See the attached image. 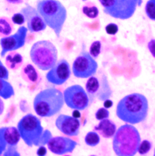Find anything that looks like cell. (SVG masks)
I'll list each match as a JSON object with an SVG mask.
<instances>
[{"instance_id":"8fae6325","label":"cell","mask_w":155,"mask_h":156,"mask_svg":"<svg viewBox=\"0 0 155 156\" xmlns=\"http://www.w3.org/2000/svg\"><path fill=\"white\" fill-rule=\"evenodd\" d=\"M71 76V66L66 59L60 60L46 74L47 81L55 85L64 84Z\"/></svg>"},{"instance_id":"44dd1931","label":"cell","mask_w":155,"mask_h":156,"mask_svg":"<svg viewBox=\"0 0 155 156\" xmlns=\"http://www.w3.org/2000/svg\"><path fill=\"white\" fill-rule=\"evenodd\" d=\"M99 89V81L98 78L91 76L88 79L85 84L86 92L88 96L89 100L94 97Z\"/></svg>"},{"instance_id":"484cf974","label":"cell","mask_w":155,"mask_h":156,"mask_svg":"<svg viewBox=\"0 0 155 156\" xmlns=\"http://www.w3.org/2000/svg\"><path fill=\"white\" fill-rule=\"evenodd\" d=\"M101 51V43L99 41H95L91 43L89 49L90 54L94 58H97Z\"/></svg>"},{"instance_id":"74e56055","label":"cell","mask_w":155,"mask_h":156,"mask_svg":"<svg viewBox=\"0 0 155 156\" xmlns=\"http://www.w3.org/2000/svg\"><path fill=\"white\" fill-rule=\"evenodd\" d=\"M4 103L2 100V98L0 97V115L2 114L4 111Z\"/></svg>"},{"instance_id":"277c9868","label":"cell","mask_w":155,"mask_h":156,"mask_svg":"<svg viewBox=\"0 0 155 156\" xmlns=\"http://www.w3.org/2000/svg\"><path fill=\"white\" fill-rule=\"evenodd\" d=\"M64 105L63 93L51 87L40 91L33 103L36 114L41 117H51L58 114Z\"/></svg>"},{"instance_id":"52a82bcc","label":"cell","mask_w":155,"mask_h":156,"mask_svg":"<svg viewBox=\"0 0 155 156\" xmlns=\"http://www.w3.org/2000/svg\"><path fill=\"white\" fill-rule=\"evenodd\" d=\"M104 13L116 19L126 20L135 14L143 0H99Z\"/></svg>"},{"instance_id":"7a4b0ae2","label":"cell","mask_w":155,"mask_h":156,"mask_svg":"<svg viewBox=\"0 0 155 156\" xmlns=\"http://www.w3.org/2000/svg\"><path fill=\"white\" fill-rule=\"evenodd\" d=\"M141 142L140 134L133 125L126 123L116 129L113 137V150L118 156H133Z\"/></svg>"},{"instance_id":"7c38bea8","label":"cell","mask_w":155,"mask_h":156,"mask_svg":"<svg viewBox=\"0 0 155 156\" xmlns=\"http://www.w3.org/2000/svg\"><path fill=\"white\" fill-rule=\"evenodd\" d=\"M20 12L24 15L25 22L27 23V29L30 33L41 32L46 29L47 25L43 18L33 6L26 3Z\"/></svg>"},{"instance_id":"4316f807","label":"cell","mask_w":155,"mask_h":156,"mask_svg":"<svg viewBox=\"0 0 155 156\" xmlns=\"http://www.w3.org/2000/svg\"><path fill=\"white\" fill-rule=\"evenodd\" d=\"M95 118L98 120H101L109 117L110 112L105 108H101L95 112Z\"/></svg>"},{"instance_id":"f546056e","label":"cell","mask_w":155,"mask_h":156,"mask_svg":"<svg viewBox=\"0 0 155 156\" xmlns=\"http://www.w3.org/2000/svg\"><path fill=\"white\" fill-rule=\"evenodd\" d=\"M9 77V73L7 68L4 66L0 60V78L8 80Z\"/></svg>"},{"instance_id":"3957f363","label":"cell","mask_w":155,"mask_h":156,"mask_svg":"<svg viewBox=\"0 0 155 156\" xmlns=\"http://www.w3.org/2000/svg\"><path fill=\"white\" fill-rule=\"evenodd\" d=\"M36 9L47 26L60 38L67 17L65 6L58 0H38Z\"/></svg>"},{"instance_id":"ffe728a7","label":"cell","mask_w":155,"mask_h":156,"mask_svg":"<svg viewBox=\"0 0 155 156\" xmlns=\"http://www.w3.org/2000/svg\"><path fill=\"white\" fill-rule=\"evenodd\" d=\"M15 95V90L12 85L7 80L0 78V97L7 100Z\"/></svg>"},{"instance_id":"cb8c5ba5","label":"cell","mask_w":155,"mask_h":156,"mask_svg":"<svg viewBox=\"0 0 155 156\" xmlns=\"http://www.w3.org/2000/svg\"><path fill=\"white\" fill-rule=\"evenodd\" d=\"M145 11L149 19L155 21V0H148L146 4Z\"/></svg>"},{"instance_id":"d6a6232c","label":"cell","mask_w":155,"mask_h":156,"mask_svg":"<svg viewBox=\"0 0 155 156\" xmlns=\"http://www.w3.org/2000/svg\"><path fill=\"white\" fill-rule=\"evenodd\" d=\"M155 40L152 39L148 43V44H147V48H148L150 52L151 53V54L153 57V58H155Z\"/></svg>"},{"instance_id":"7402d4cb","label":"cell","mask_w":155,"mask_h":156,"mask_svg":"<svg viewBox=\"0 0 155 156\" xmlns=\"http://www.w3.org/2000/svg\"><path fill=\"white\" fill-rule=\"evenodd\" d=\"M84 141L87 145L91 147H95L99 144L100 137L96 132L90 131L86 134Z\"/></svg>"},{"instance_id":"f35d334b","label":"cell","mask_w":155,"mask_h":156,"mask_svg":"<svg viewBox=\"0 0 155 156\" xmlns=\"http://www.w3.org/2000/svg\"><path fill=\"white\" fill-rule=\"evenodd\" d=\"M83 1H87V0H82Z\"/></svg>"},{"instance_id":"e575fe53","label":"cell","mask_w":155,"mask_h":156,"mask_svg":"<svg viewBox=\"0 0 155 156\" xmlns=\"http://www.w3.org/2000/svg\"><path fill=\"white\" fill-rule=\"evenodd\" d=\"M113 102L110 100H105L104 102V106L106 109L110 108L111 107L113 106Z\"/></svg>"},{"instance_id":"30bf717a","label":"cell","mask_w":155,"mask_h":156,"mask_svg":"<svg viewBox=\"0 0 155 156\" xmlns=\"http://www.w3.org/2000/svg\"><path fill=\"white\" fill-rule=\"evenodd\" d=\"M28 30L24 26H20L13 35L2 37L0 39L1 51L0 55L4 58L5 55L11 51H14L22 48L26 41Z\"/></svg>"},{"instance_id":"d4e9b609","label":"cell","mask_w":155,"mask_h":156,"mask_svg":"<svg viewBox=\"0 0 155 156\" xmlns=\"http://www.w3.org/2000/svg\"><path fill=\"white\" fill-rule=\"evenodd\" d=\"M152 144L148 140H144L143 141L141 142L138 149V153L141 155H145L147 154L152 149Z\"/></svg>"},{"instance_id":"9a60e30c","label":"cell","mask_w":155,"mask_h":156,"mask_svg":"<svg viewBox=\"0 0 155 156\" xmlns=\"http://www.w3.org/2000/svg\"><path fill=\"white\" fill-rule=\"evenodd\" d=\"M100 121L99 124L94 127V131L105 139L113 137L117 129L116 124L108 118Z\"/></svg>"},{"instance_id":"4dcf8cb0","label":"cell","mask_w":155,"mask_h":156,"mask_svg":"<svg viewBox=\"0 0 155 156\" xmlns=\"http://www.w3.org/2000/svg\"><path fill=\"white\" fill-rule=\"evenodd\" d=\"M2 154L4 156H19V153H18L17 151L16 147H7Z\"/></svg>"},{"instance_id":"5bb4252c","label":"cell","mask_w":155,"mask_h":156,"mask_svg":"<svg viewBox=\"0 0 155 156\" xmlns=\"http://www.w3.org/2000/svg\"><path fill=\"white\" fill-rule=\"evenodd\" d=\"M57 129L69 137L77 136L80 131V121L73 116L60 114L55 120Z\"/></svg>"},{"instance_id":"ba28073f","label":"cell","mask_w":155,"mask_h":156,"mask_svg":"<svg viewBox=\"0 0 155 156\" xmlns=\"http://www.w3.org/2000/svg\"><path fill=\"white\" fill-rule=\"evenodd\" d=\"M98 68V64L95 58L84 48L74 62L72 71L75 77L87 78L93 76Z\"/></svg>"},{"instance_id":"5b68a950","label":"cell","mask_w":155,"mask_h":156,"mask_svg":"<svg viewBox=\"0 0 155 156\" xmlns=\"http://www.w3.org/2000/svg\"><path fill=\"white\" fill-rule=\"evenodd\" d=\"M58 52L50 41L40 40L35 43L30 51L32 62L40 69L46 71L51 69L58 61Z\"/></svg>"},{"instance_id":"1f68e13d","label":"cell","mask_w":155,"mask_h":156,"mask_svg":"<svg viewBox=\"0 0 155 156\" xmlns=\"http://www.w3.org/2000/svg\"><path fill=\"white\" fill-rule=\"evenodd\" d=\"M7 148V145L4 138L2 127L0 128V156L3 154Z\"/></svg>"},{"instance_id":"e0dca14e","label":"cell","mask_w":155,"mask_h":156,"mask_svg":"<svg viewBox=\"0 0 155 156\" xmlns=\"http://www.w3.org/2000/svg\"><path fill=\"white\" fill-rule=\"evenodd\" d=\"M21 76L27 83L35 84L40 78V75L36 68L30 63L24 65L21 70Z\"/></svg>"},{"instance_id":"8d00e7d4","label":"cell","mask_w":155,"mask_h":156,"mask_svg":"<svg viewBox=\"0 0 155 156\" xmlns=\"http://www.w3.org/2000/svg\"><path fill=\"white\" fill-rule=\"evenodd\" d=\"M72 116L75 118H80L81 117V113L79 112V111L77 109H74V111L72 112Z\"/></svg>"},{"instance_id":"836d02e7","label":"cell","mask_w":155,"mask_h":156,"mask_svg":"<svg viewBox=\"0 0 155 156\" xmlns=\"http://www.w3.org/2000/svg\"><path fill=\"white\" fill-rule=\"evenodd\" d=\"M47 151L46 148L44 146H40L37 150L36 154L37 156H44L47 154Z\"/></svg>"},{"instance_id":"83f0119b","label":"cell","mask_w":155,"mask_h":156,"mask_svg":"<svg viewBox=\"0 0 155 156\" xmlns=\"http://www.w3.org/2000/svg\"><path fill=\"white\" fill-rule=\"evenodd\" d=\"M11 20L12 21L13 24L19 26L24 24L25 23V18L24 17V15L21 12L15 13L12 16Z\"/></svg>"},{"instance_id":"d590c367","label":"cell","mask_w":155,"mask_h":156,"mask_svg":"<svg viewBox=\"0 0 155 156\" xmlns=\"http://www.w3.org/2000/svg\"><path fill=\"white\" fill-rule=\"evenodd\" d=\"M10 4H19L22 3L25 0H5Z\"/></svg>"},{"instance_id":"603a6c76","label":"cell","mask_w":155,"mask_h":156,"mask_svg":"<svg viewBox=\"0 0 155 156\" xmlns=\"http://www.w3.org/2000/svg\"><path fill=\"white\" fill-rule=\"evenodd\" d=\"M83 13L90 18H96L99 15V9L95 5H84L82 7Z\"/></svg>"},{"instance_id":"8992f818","label":"cell","mask_w":155,"mask_h":156,"mask_svg":"<svg viewBox=\"0 0 155 156\" xmlns=\"http://www.w3.org/2000/svg\"><path fill=\"white\" fill-rule=\"evenodd\" d=\"M16 128L21 139L28 147L40 146L44 136V128L36 116L31 113L26 114L19 120Z\"/></svg>"},{"instance_id":"2e32d148","label":"cell","mask_w":155,"mask_h":156,"mask_svg":"<svg viewBox=\"0 0 155 156\" xmlns=\"http://www.w3.org/2000/svg\"><path fill=\"white\" fill-rule=\"evenodd\" d=\"M2 129L7 147H16L21 139L18 128L15 126H5L2 127Z\"/></svg>"},{"instance_id":"d6986e66","label":"cell","mask_w":155,"mask_h":156,"mask_svg":"<svg viewBox=\"0 0 155 156\" xmlns=\"http://www.w3.org/2000/svg\"><path fill=\"white\" fill-rule=\"evenodd\" d=\"M14 30V24L11 19L6 16H0V37L10 35Z\"/></svg>"},{"instance_id":"ac0fdd59","label":"cell","mask_w":155,"mask_h":156,"mask_svg":"<svg viewBox=\"0 0 155 156\" xmlns=\"http://www.w3.org/2000/svg\"><path fill=\"white\" fill-rule=\"evenodd\" d=\"M5 63L7 68L15 71L18 69L23 64V57L19 53L14 51L8 52L5 58Z\"/></svg>"},{"instance_id":"6da1fadb","label":"cell","mask_w":155,"mask_h":156,"mask_svg":"<svg viewBox=\"0 0 155 156\" xmlns=\"http://www.w3.org/2000/svg\"><path fill=\"white\" fill-rule=\"evenodd\" d=\"M149 112V101L146 97L140 93H132L124 97L118 102L116 114L122 122L135 125L143 122Z\"/></svg>"},{"instance_id":"9c48e42d","label":"cell","mask_w":155,"mask_h":156,"mask_svg":"<svg viewBox=\"0 0 155 156\" xmlns=\"http://www.w3.org/2000/svg\"><path fill=\"white\" fill-rule=\"evenodd\" d=\"M64 103L71 109L83 111L89 105L90 100L84 89L79 84L67 87L63 92Z\"/></svg>"},{"instance_id":"4fadbf2b","label":"cell","mask_w":155,"mask_h":156,"mask_svg":"<svg viewBox=\"0 0 155 156\" xmlns=\"http://www.w3.org/2000/svg\"><path fill=\"white\" fill-rule=\"evenodd\" d=\"M51 153L57 155L72 153L78 145V143L68 137L57 136L51 137L47 143Z\"/></svg>"},{"instance_id":"f1b7e54d","label":"cell","mask_w":155,"mask_h":156,"mask_svg":"<svg viewBox=\"0 0 155 156\" xmlns=\"http://www.w3.org/2000/svg\"><path fill=\"white\" fill-rule=\"evenodd\" d=\"M107 34L111 35H114L116 34L119 30V27L115 23H110L107 24L105 27Z\"/></svg>"}]
</instances>
